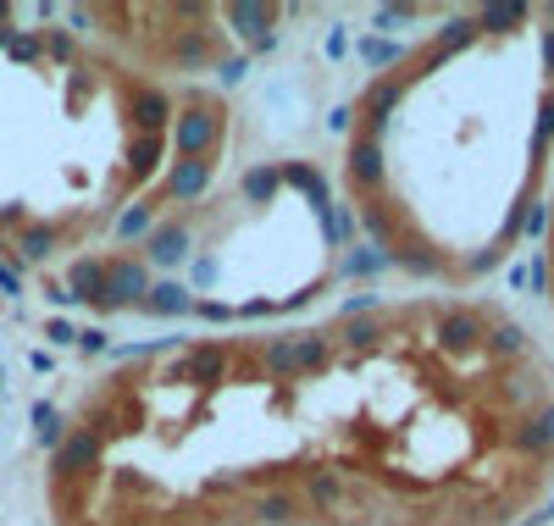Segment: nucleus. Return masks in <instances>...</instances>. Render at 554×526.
<instances>
[{
  "label": "nucleus",
  "instance_id": "nucleus-1",
  "mask_svg": "<svg viewBox=\"0 0 554 526\" xmlns=\"http://www.w3.org/2000/svg\"><path fill=\"white\" fill-rule=\"evenodd\" d=\"M50 455L56 526H521L554 493V360L488 294L156 338Z\"/></svg>",
  "mask_w": 554,
  "mask_h": 526
},
{
  "label": "nucleus",
  "instance_id": "nucleus-2",
  "mask_svg": "<svg viewBox=\"0 0 554 526\" xmlns=\"http://www.w3.org/2000/svg\"><path fill=\"white\" fill-rule=\"evenodd\" d=\"M554 167V6L449 17L366 78L344 211L438 294H477L538 239Z\"/></svg>",
  "mask_w": 554,
  "mask_h": 526
},
{
  "label": "nucleus",
  "instance_id": "nucleus-3",
  "mask_svg": "<svg viewBox=\"0 0 554 526\" xmlns=\"http://www.w3.org/2000/svg\"><path fill=\"white\" fill-rule=\"evenodd\" d=\"M538 272H543V294H549V311H554V167H549V189H543V222H538Z\"/></svg>",
  "mask_w": 554,
  "mask_h": 526
}]
</instances>
